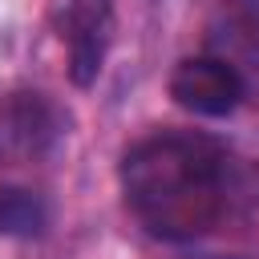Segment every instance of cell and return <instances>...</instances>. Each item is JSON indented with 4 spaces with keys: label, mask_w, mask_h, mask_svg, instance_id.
<instances>
[{
    "label": "cell",
    "mask_w": 259,
    "mask_h": 259,
    "mask_svg": "<svg viewBox=\"0 0 259 259\" xmlns=\"http://www.w3.org/2000/svg\"><path fill=\"white\" fill-rule=\"evenodd\" d=\"M170 97L202 117H227L247 97V77L227 57H186L170 73Z\"/></svg>",
    "instance_id": "cell-3"
},
{
    "label": "cell",
    "mask_w": 259,
    "mask_h": 259,
    "mask_svg": "<svg viewBox=\"0 0 259 259\" xmlns=\"http://www.w3.org/2000/svg\"><path fill=\"white\" fill-rule=\"evenodd\" d=\"M130 214L166 243L210 235L235 198V166L223 142L194 130H158L121 158Z\"/></svg>",
    "instance_id": "cell-1"
},
{
    "label": "cell",
    "mask_w": 259,
    "mask_h": 259,
    "mask_svg": "<svg viewBox=\"0 0 259 259\" xmlns=\"http://www.w3.org/2000/svg\"><path fill=\"white\" fill-rule=\"evenodd\" d=\"M61 40L69 49V73L77 85H89L101 73V61L113 40V0H65Z\"/></svg>",
    "instance_id": "cell-4"
},
{
    "label": "cell",
    "mask_w": 259,
    "mask_h": 259,
    "mask_svg": "<svg viewBox=\"0 0 259 259\" xmlns=\"http://www.w3.org/2000/svg\"><path fill=\"white\" fill-rule=\"evenodd\" d=\"M65 138V113L40 89H12L0 97V166L45 162Z\"/></svg>",
    "instance_id": "cell-2"
},
{
    "label": "cell",
    "mask_w": 259,
    "mask_h": 259,
    "mask_svg": "<svg viewBox=\"0 0 259 259\" xmlns=\"http://www.w3.org/2000/svg\"><path fill=\"white\" fill-rule=\"evenodd\" d=\"M45 223H49V210L36 190H24V186L0 190V235L28 239V235H40Z\"/></svg>",
    "instance_id": "cell-5"
}]
</instances>
